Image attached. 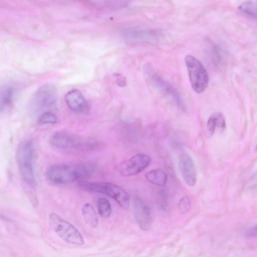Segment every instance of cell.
Wrapping results in <instances>:
<instances>
[{
    "label": "cell",
    "mask_w": 257,
    "mask_h": 257,
    "mask_svg": "<svg viewBox=\"0 0 257 257\" xmlns=\"http://www.w3.org/2000/svg\"><path fill=\"white\" fill-rule=\"evenodd\" d=\"M80 188L85 191L101 193L114 199L123 208H127L130 205V196L124 190L109 182H82Z\"/></svg>",
    "instance_id": "6"
},
{
    "label": "cell",
    "mask_w": 257,
    "mask_h": 257,
    "mask_svg": "<svg viewBox=\"0 0 257 257\" xmlns=\"http://www.w3.org/2000/svg\"><path fill=\"white\" fill-rule=\"evenodd\" d=\"M179 210L182 214L187 213L191 208V202L187 196L182 197L178 203Z\"/></svg>",
    "instance_id": "21"
},
{
    "label": "cell",
    "mask_w": 257,
    "mask_h": 257,
    "mask_svg": "<svg viewBox=\"0 0 257 257\" xmlns=\"http://www.w3.org/2000/svg\"><path fill=\"white\" fill-rule=\"evenodd\" d=\"M207 126L210 135L214 134L216 128L224 130L225 127V120L224 116L219 113L213 114L208 120Z\"/></svg>",
    "instance_id": "16"
},
{
    "label": "cell",
    "mask_w": 257,
    "mask_h": 257,
    "mask_svg": "<svg viewBox=\"0 0 257 257\" xmlns=\"http://www.w3.org/2000/svg\"><path fill=\"white\" fill-rule=\"evenodd\" d=\"M149 32H144L135 29H129L125 33L126 35V37L129 39L132 38L133 40L135 41H144L146 38L149 36H152V35L149 34L151 33Z\"/></svg>",
    "instance_id": "19"
},
{
    "label": "cell",
    "mask_w": 257,
    "mask_h": 257,
    "mask_svg": "<svg viewBox=\"0 0 257 257\" xmlns=\"http://www.w3.org/2000/svg\"><path fill=\"white\" fill-rule=\"evenodd\" d=\"M239 10L245 15L257 20V2L247 1L242 3Z\"/></svg>",
    "instance_id": "17"
},
{
    "label": "cell",
    "mask_w": 257,
    "mask_h": 257,
    "mask_svg": "<svg viewBox=\"0 0 257 257\" xmlns=\"http://www.w3.org/2000/svg\"><path fill=\"white\" fill-rule=\"evenodd\" d=\"M65 100L68 107L74 112H84L88 108L87 102L79 89L68 91L65 95Z\"/></svg>",
    "instance_id": "12"
},
{
    "label": "cell",
    "mask_w": 257,
    "mask_h": 257,
    "mask_svg": "<svg viewBox=\"0 0 257 257\" xmlns=\"http://www.w3.org/2000/svg\"><path fill=\"white\" fill-rule=\"evenodd\" d=\"M49 223L52 230L65 242L78 245L84 243L83 236L76 228L56 213L49 215Z\"/></svg>",
    "instance_id": "7"
},
{
    "label": "cell",
    "mask_w": 257,
    "mask_h": 257,
    "mask_svg": "<svg viewBox=\"0 0 257 257\" xmlns=\"http://www.w3.org/2000/svg\"><path fill=\"white\" fill-rule=\"evenodd\" d=\"M151 162L150 156L144 153H139L121 162L118 165V170L124 177L135 175L144 170L150 165Z\"/></svg>",
    "instance_id": "9"
},
{
    "label": "cell",
    "mask_w": 257,
    "mask_h": 257,
    "mask_svg": "<svg viewBox=\"0 0 257 257\" xmlns=\"http://www.w3.org/2000/svg\"><path fill=\"white\" fill-rule=\"evenodd\" d=\"M83 218L86 224L92 228L97 227L98 219L94 209L90 203H85L81 209Z\"/></svg>",
    "instance_id": "15"
},
{
    "label": "cell",
    "mask_w": 257,
    "mask_h": 257,
    "mask_svg": "<svg viewBox=\"0 0 257 257\" xmlns=\"http://www.w3.org/2000/svg\"><path fill=\"white\" fill-rule=\"evenodd\" d=\"M134 215L141 229L148 230L152 224V217L150 207L142 199L137 197L134 201Z\"/></svg>",
    "instance_id": "10"
},
{
    "label": "cell",
    "mask_w": 257,
    "mask_h": 257,
    "mask_svg": "<svg viewBox=\"0 0 257 257\" xmlns=\"http://www.w3.org/2000/svg\"><path fill=\"white\" fill-rule=\"evenodd\" d=\"M156 197L158 207L161 210L166 209L167 207V201L164 192L162 191L158 192Z\"/></svg>",
    "instance_id": "22"
},
{
    "label": "cell",
    "mask_w": 257,
    "mask_h": 257,
    "mask_svg": "<svg viewBox=\"0 0 257 257\" xmlns=\"http://www.w3.org/2000/svg\"><path fill=\"white\" fill-rule=\"evenodd\" d=\"M96 170L95 165L92 163L57 164L49 166L45 175L50 182L63 185L88 178Z\"/></svg>",
    "instance_id": "1"
},
{
    "label": "cell",
    "mask_w": 257,
    "mask_h": 257,
    "mask_svg": "<svg viewBox=\"0 0 257 257\" xmlns=\"http://www.w3.org/2000/svg\"><path fill=\"white\" fill-rule=\"evenodd\" d=\"M145 177L150 183L159 186H164L167 181V175L165 171L160 169L148 172Z\"/></svg>",
    "instance_id": "14"
},
{
    "label": "cell",
    "mask_w": 257,
    "mask_h": 257,
    "mask_svg": "<svg viewBox=\"0 0 257 257\" xmlns=\"http://www.w3.org/2000/svg\"><path fill=\"white\" fill-rule=\"evenodd\" d=\"M191 86L195 92L201 93L207 87L209 78L201 62L194 56L188 55L185 58Z\"/></svg>",
    "instance_id": "8"
},
{
    "label": "cell",
    "mask_w": 257,
    "mask_h": 257,
    "mask_svg": "<svg viewBox=\"0 0 257 257\" xmlns=\"http://www.w3.org/2000/svg\"><path fill=\"white\" fill-rule=\"evenodd\" d=\"M97 207L99 215L104 218L109 217L112 213L111 205L108 200L103 197L97 200Z\"/></svg>",
    "instance_id": "18"
},
{
    "label": "cell",
    "mask_w": 257,
    "mask_h": 257,
    "mask_svg": "<svg viewBox=\"0 0 257 257\" xmlns=\"http://www.w3.org/2000/svg\"><path fill=\"white\" fill-rule=\"evenodd\" d=\"M114 76L116 78V82L117 85L123 87L126 85V80L123 76L119 73L114 74Z\"/></svg>",
    "instance_id": "23"
},
{
    "label": "cell",
    "mask_w": 257,
    "mask_h": 257,
    "mask_svg": "<svg viewBox=\"0 0 257 257\" xmlns=\"http://www.w3.org/2000/svg\"><path fill=\"white\" fill-rule=\"evenodd\" d=\"M50 144L54 147L70 150H94L101 146L95 139H84L66 131L54 133L50 137Z\"/></svg>",
    "instance_id": "4"
},
{
    "label": "cell",
    "mask_w": 257,
    "mask_h": 257,
    "mask_svg": "<svg viewBox=\"0 0 257 257\" xmlns=\"http://www.w3.org/2000/svg\"><path fill=\"white\" fill-rule=\"evenodd\" d=\"M57 121V116L49 111H46L39 116L38 123L40 124H53Z\"/></svg>",
    "instance_id": "20"
},
{
    "label": "cell",
    "mask_w": 257,
    "mask_h": 257,
    "mask_svg": "<svg viewBox=\"0 0 257 257\" xmlns=\"http://www.w3.org/2000/svg\"><path fill=\"white\" fill-rule=\"evenodd\" d=\"M15 87L11 84L6 85L2 88L0 97L1 112L7 110L11 106L15 97Z\"/></svg>",
    "instance_id": "13"
},
{
    "label": "cell",
    "mask_w": 257,
    "mask_h": 257,
    "mask_svg": "<svg viewBox=\"0 0 257 257\" xmlns=\"http://www.w3.org/2000/svg\"><path fill=\"white\" fill-rule=\"evenodd\" d=\"M57 100V91L51 84H45L40 87L33 95L29 104L32 114L38 115L48 111L53 107Z\"/></svg>",
    "instance_id": "5"
},
{
    "label": "cell",
    "mask_w": 257,
    "mask_h": 257,
    "mask_svg": "<svg viewBox=\"0 0 257 257\" xmlns=\"http://www.w3.org/2000/svg\"><path fill=\"white\" fill-rule=\"evenodd\" d=\"M256 233H257V227H256Z\"/></svg>",
    "instance_id": "24"
},
{
    "label": "cell",
    "mask_w": 257,
    "mask_h": 257,
    "mask_svg": "<svg viewBox=\"0 0 257 257\" xmlns=\"http://www.w3.org/2000/svg\"><path fill=\"white\" fill-rule=\"evenodd\" d=\"M178 165L182 177L189 186H194L197 181V172L191 157L186 153H182L178 158Z\"/></svg>",
    "instance_id": "11"
},
{
    "label": "cell",
    "mask_w": 257,
    "mask_h": 257,
    "mask_svg": "<svg viewBox=\"0 0 257 257\" xmlns=\"http://www.w3.org/2000/svg\"><path fill=\"white\" fill-rule=\"evenodd\" d=\"M35 155V147L32 141L26 140L19 143L17 150L18 166L24 180L31 185H34L36 183Z\"/></svg>",
    "instance_id": "3"
},
{
    "label": "cell",
    "mask_w": 257,
    "mask_h": 257,
    "mask_svg": "<svg viewBox=\"0 0 257 257\" xmlns=\"http://www.w3.org/2000/svg\"><path fill=\"white\" fill-rule=\"evenodd\" d=\"M143 72L147 81L155 90L177 107L183 109L184 103L178 90L157 73L151 64L144 66Z\"/></svg>",
    "instance_id": "2"
}]
</instances>
